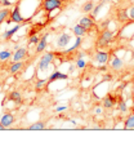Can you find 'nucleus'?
Segmentation results:
<instances>
[{"label":"nucleus","instance_id":"1","mask_svg":"<svg viewBox=\"0 0 134 151\" xmlns=\"http://www.w3.org/2000/svg\"><path fill=\"white\" fill-rule=\"evenodd\" d=\"M54 58H56V54L53 52H47L44 53L43 56L40 57L39 62H37V70L39 73H45V71L49 68V66L53 63Z\"/></svg>","mask_w":134,"mask_h":151},{"label":"nucleus","instance_id":"2","mask_svg":"<svg viewBox=\"0 0 134 151\" xmlns=\"http://www.w3.org/2000/svg\"><path fill=\"white\" fill-rule=\"evenodd\" d=\"M113 40V31L112 30H102L101 34H99L98 39H97V45L98 47H108V44Z\"/></svg>","mask_w":134,"mask_h":151},{"label":"nucleus","instance_id":"3","mask_svg":"<svg viewBox=\"0 0 134 151\" xmlns=\"http://www.w3.org/2000/svg\"><path fill=\"white\" fill-rule=\"evenodd\" d=\"M41 8L48 13L58 11V9L62 8V0H43Z\"/></svg>","mask_w":134,"mask_h":151},{"label":"nucleus","instance_id":"4","mask_svg":"<svg viewBox=\"0 0 134 151\" xmlns=\"http://www.w3.org/2000/svg\"><path fill=\"white\" fill-rule=\"evenodd\" d=\"M8 22H14V23H22L25 21V17L22 16V13H21V6L19 4H17L14 8L10 11V14L8 17Z\"/></svg>","mask_w":134,"mask_h":151},{"label":"nucleus","instance_id":"5","mask_svg":"<svg viewBox=\"0 0 134 151\" xmlns=\"http://www.w3.org/2000/svg\"><path fill=\"white\" fill-rule=\"evenodd\" d=\"M110 60H111V54L108 52H103V50H97L94 53V61L98 63V66H106Z\"/></svg>","mask_w":134,"mask_h":151},{"label":"nucleus","instance_id":"6","mask_svg":"<svg viewBox=\"0 0 134 151\" xmlns=\"http://www.w3.org/2000/svg\"><path fill=\"white\" fill-rule=\"evenodd\" d=\"M102 105L105 109H112L115 105H118V97L111 93H107L102 99Z\"/></svg>","mask_w":134,"mask_h":151},{"label":"nucleus","instance_id":"7","mask_svg":"<svg viewBox=\"0 0 134 151\" xmlns=\"http://www.w3.org/2000/svg\"><path fill=\"white\" fill-rule=\"evenodd\" d=\"M79 25H81L87 31H89V30L95 27V22H94V18H92V17H89V16H85L79 19Z\"/></svg>","mask_w":134,"mask_h":151},{"label":"nucleus","instance_id":"8","mask_svg":"<svg viewBox=\"0 0 134 151\" xmlns=\"http://www.w3.org/2000/svg\"><path fill=\"white\" fill-rule=\"evenodd\" d=\"M70 42H71V35L70 34H67V32H63V34H61V35L57 37L56 45L58 48H66L68 44H70Z\"/></svg>","mask_w":134,"mask_h":151},{"label":"nucleus","instance_id":"9","mask_svg":"<svg viewBox=\"0 0 134 151\" xmlns=\"http://www.w3.org/2000/svg\"><path fill=\"white\" fill-rule=\"evenodd\" d=\"M14 122H16L14 115L10 114V112H4V114L1 115V118H0V123H1L5 128H10V127L14 124Z\"/></svg>","mask_w":134,"mask_h":151},{"label":"nucleus","instance_id":"10","mask_svg":"<svg viewBox=\"0 0 134 151\" xmlns=\"http://www.w3.org/2000/svg\"><path fill=\"white\" fill-rule=\"evenodd\" d=\"M26 56H27V48L26 47H18L16 49V52L13 53L12 60H13V62H18V61L25 60Z\"/></svg>","mask_w":134,"mask_h":151},{"label":"nucleus","instance_id":"11","mask_svg":"<svg viewBox=\"0 0 134 151\" xmlns=\"http://www.w3.org/2000/svg\"><path fill=\"white\" fill-rule=\"evenodd\" d=\"M67 78H68L67 74H63V73H61L59 70H56L50 74L49 78H48V84H52V83L58 81V80H66Z\"/></svg>","mask_w":134,"mask_h":151},{"label":"nucleus","instance_id":"12","mask_svg":"<svg viewBox=\"0 0 134 151\" xmlns=\"http://www.w3.org/2000/svg\"><path fill=\"white\" fill-rule=\"evenodd\" d=\"M110 66H111V68L113 71H119V70H121L123 66H124V61H123V58H120V57H112L111 60H110Z\"/></svg>","mask_w":134,"mask_h":151},{"label":"nucleus","instance_id":"13","mask_svg":"<svg viewBox=\"0 0 134 151\" xmlns=\"http://www.w3.org/2000/svg\"><path fill=\"white\" fill-rule=\"evenodd\" d=\"M48 34H44L43 36L40 37V40H39V43L36 44V53H43L44 50L47 49V44H48Z\"/></svg>","mask_w":134,"mask_h":151},{"label":"nucleus","instance_id":"14","mask_svg":"<svg viewBox=\"0 0 134 151\" xmlns=\"http://www.w3.org/2000/svg\"><path fill=\"white\" fill-rule=\"evenodd\" d=\"M21 26H22V23H16L14 27H12V29H9V30H5V31L3 32V39L4 40H10L12 39V36L21 29Z\"/></svg>","mask_w":134,"mask_h":151},{"label":"nucleus","instance_id":"15","mask_svg":"<svg viewBox=\"0 0 134 151\" xmlns=\"http://www.w3.org/2000/svg\"><path fill=\"white\" fill-rule=\"evenodd\" d=\"M9 101H12L16 105H19V104H22V96H21L18 91H12L9 93Z\"/></svg>","mask_w":134,"mask_h":151},{"label":"nucleus","instance_id":"16","mask_svg":"<svg viewBox=\"0 0 134 151\" xmlns=\"http://www.w3.org/2000/svg\"><path fill=\"white\" fill-rule=\"evenodd\" d=\"M72 32H74V35L75 36H84V35H87V30H85L84 29V27H82L81 25H79V23H77V25H75L74 27H72Z\"/></svg>","mask_w":134,"mask_h":151},{"label":"nucleus","instance_id":"17","mask_svg":"<svg viewBox=\"0 0 134 151\" xmlns=\"http://www.w3.org/2000/svg\"><path fill=\"white\" fill-rule=\"evenodd\" d=\"M22 67H23L22 61H18V62H13L12 65H10V67H9V73L12 74V75H14V74H17V73H19V71L22 70Z\"/></svg>","mask_w":134,"mask_h":151},{"label":"nucleus","instance_id":"18","mask_svg":"<svg viewBox=\"0 0 134 151\" xmlns=\"http://www.w3.org/2000/svg\"><path fill=\"white\" fill-rule=\"evenodd\" d=\"M27 129L29 130H44V129H47V124L44 122H35L31 125H29Z\"/></svg>","mask_w":134,"mask_h":151},{"label":"nucleus","instance_id":"19","mask_svg":"<svg viewBox=\"0 0 134 151\" xmlns=\"http://www.w3.org/2000/svg\"><path fill=\"white\" fill-rule=\"evenodd\" d=\"M118 19L120 22L129 21V11H126V9H120L118 12Z\"/></svg>","mask_w":134,"mask_h":151},{"label":"nucleus","instance_id":"20","mask_svg":"<svg viewBox=\"0 0 134 151\" xmlns=\"http://www.w3.org/2000/svg\"><path fill=\"white\" fill-rule=\"evenodd\" d=\"M13 53L10 52L9 49H5V50H0V61L1 62H6V61H9L10 58H12Z\"/></svg>","mask_w":134,"mask_h":151},{"label":"nucleus","instance_id":"21","mask_svg":"<svg viewBox=\"0 0 134 151\" xmlns=\"http://www.w3.org/2000/svg\"><path fill=\"white\" fill-rule=\"evenodd\" d=\"M124 129H134V114H130L125 120Z\"/></svg>","mask_w":134,"mask_h":151},{"label":"nucleus","instance_id":"22","mask_svg":"<svg viewBox=\"0 0 134 151\" xmlns=\"http://www.w3.org/2000/svg\"><path fill=\"white\" fill-rule=\"evenodd\" d=\"M81 44H82V37L81 36H76V40H75V44L72 45L70 49H67V52L68 53H72V52H75L76 49H79V48L81 47Z\"/></svg>","mask_w":134,"mask_h":151},{"label":"nucleus","instance_id":"23","mask_svg":"<svg viewBox=\"0 0 134 151\" xmlns=\"http://www.w3.org/2000/svg\"><path fill=\"white\" fill-rule=\"evenodd\" d=\"M118 110L120 112H126L128 111V105H126V101H124V99L118 97Z\"/></svg>","mask_w":134,"mask_h":151},{"label":"nucleus","instance_id":"24","mask_svg":"<svg viewBox=\"0 0 134 151\" xmlns=\"http://www.w3.org/2000/svg\"><path fill=\"white\" fill-rule=\"evenodd\" d=\"M103 5H105V1H101L98 5H95L94 8H93V11L90 12V14H92L90 17H92V18H95V17L99 14V12H101V9L103 8Z\"/></svg>","mask_w":134,"mask_h":151},{"label":"nucleus","instance_id":"25","mask_svg":"<svg viewBox=\"0 0 134 151\" xmlns=\"http://www.w3.org/2000/svg\"><path fill=\"white\" fill-rule=\"evenodd\" d=\"M93 8H94V3H93L92 0H89V1H87L84 5H82L81 11L84 12V13H90L93 11Z\"/></svg>","mask_w":134,"mask_h":151},{"label":"nucleus","instance_id":"26","mask_svg":"<svg viewBox=\"0 0 134 151\" xmlns=\"http://www.w3.org/2000/svg\"><path fill=\"white\" fill-rule=\"evenodd\" d=\"M9 14H10V11L6 8V6L4 9H1V11H0V26H1V23L5 21V18H8V17H9Z\"/></svg>","mask_w":134,"mask_h":151},{"label":"nucleus","instance_id":"27","mask_svg":"<svg viewBox=\"0 0 134 151\" xmlns=\"http://www.w3.org/2000/svg\"><path fill=\"white\" fill-rule=\"evenodd\" d=\"M75 67L79 68V70H84L85 67H87V61L84 60V58H77L76 62H75Z\"/></svg>","mask_w":134,"mask_h":151},{"label":"nucleus","instance_id":"28","mask_svg":"<svg viewBox=\"0 0 134 151\" xmlns=\"http://www.w3.org/2000/svg\"><path fill=\"white\" fill-rule=\"evenodd\" d=\"M45 85H48L47 79H39V80H36V83H35V89L36 91H41Z\"/></svg>","mask_w":134,"mask_h":151},{"label":"nucleus","instance_id":"29","mask_svg":"<svg viewBox=\"0 0 134 151\" xmlns=\"http://www.w3.org/2000/svg\"><path fill=\"white\" fill-rule=\"evenodd\" d=\"M39 40H40V37L36 35V34H32V35H30V39H29V45H35L36 47V44L39 43Z\"/></svg>","mask_w":134,"mask_h":151},{"label":"nucleus","instance_id":"30","mask_svg":"<svg viewBox=\"0 0 134 151\" xmlns=\"http://www.w3.org/2000/svg\"><path fill=\"white\" fill-rule=\"evenodd\" d=\"M108 26H110V19H106V21H103L101 25H99V29H101V31H102V30L108 29Z\"/></svg>","mask_w":134,"mask_h":151},{"label":"nucleus","instance_id":"31","mask_svg":"<svg viewBox=\"0 0 134 151\" xmlns=\"http://www.w3.org/2000/svg\"><path fill=\"white\" fill-rule=\"evenodd\" d=\"M129 19H132V21H134V5L129 9Z\"/></svg>","mask_w":134,"mask_h":151},{"label":"nucleus","instance_id":"32","mask_svg":"<svg viewBox=\"0 0 134 151\" xmlns=\"http://www.w3.org/2000/svg\"><path fill=\"white\" fill-rule=\"evenodd\" d=\"M0 4H1L3 6H10L12 3H10L9 0H0Z\"/></svg>","mask_w":134,"mask_h":151},{"label":"nucleus","instance_id":"33","mask_svg":"<svg viewBox=\"0 0 134 151\" xmlns=\"http://www.w3.org/2000/svg\"><path fill=\"white\" fill-rule=\"evenodd\" d=\"M64 110H67V106H58V107H56L57 112H62V111H64Z\"/></svg>","mask_w":134,"mask_h":151},{"label":"nucleus","instance_id":"34","mask_svg":"<svg viewBox=\"0 0 134 151\" xmlns=\"http://www.w3.org/2000/svg\"><path fill=\"white\" fill-rule=\"evenodd\" d=\"M111 79H112L111 75H106V76H105V81H110Z\"/></svg>","mask_w":134,"mask_h":151},{"label":"nucleus","instance_id":"35","mask_svg":"<svg viewBox=\"0 0 134 151\" xmlns=\"http://www.w3.org/2000/svg\"><path fill=\"white\" fill-rule=\"evenodd\" d=\"M5 129H6V128H5V127H4V125H3V124H1V123H0V130H5Z\"/></svg>","mask_w":134,"mask_h":151},{"label":"nucleus","instance_id":"36","mask_svg":"<svg viewBox=\"0 0 134 151\" xmlns=\"http://www.w3.org/2000/svg\"><path fill=\"white\" fill-rule=\"evenodd\" d=\"M74 68H75V66H70V73H72V71H74Z\"/></svg>","mask_w":134,"mask_h":151},{"label":"nucleus","instance_id":"37","mask_svg":"<svg viewBox=\"0 0 134 151\" xmlns=\"http://www.w3.org/2000/svg\"><path fill=\"white\" fill-rule=\"evenodd\" d=\"M115 1H116V3H121L123 0H115Z\"/></svg>","mask_w":134,"mask_h":151},{"label":"nucleus","instance_id":"38","mask_svg":"<svg viewBox=\"0 0 134 151\" xmlns=\"http://www.w3.org/2000/svg\"><path fill=\"white\" fill-rule=\"evenodd\" d=\"M105 1H111V0H105Z\"/></svg>","mask_w":134,"mask_h":151},{"label":"nucleus","instance_id":"39","mask_svg":"<svg viewBox=\"0 0 134 151\" xmlns=\"http://www.w3.org/2000/svg\"><path fill=\"white\" fill-rule=\"evenodd\" d=\"M18 1H21V0H18Z\"/></svg>","mask_w":134,"mask_h":151}]
</instances>
